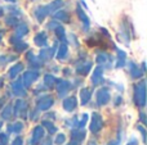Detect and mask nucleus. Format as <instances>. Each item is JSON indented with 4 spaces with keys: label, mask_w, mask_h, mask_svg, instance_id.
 Returning <instances> with one entry per match:
<instances>
[{
    "label": "nucleus",
    "mask_w": 147,
    "mask_h": 145,
    "mask_svg": "<svg viewBox=\"0 0 147 145\" xmlns=\"http://www.w3.org/2000/svg\"><path fill=\"white\" fill-rule=\"evenodd\" d=\"M141 71H142V73H145V72H146V63H145V62H142V66H141Z\"/></svg>",
    "instance_id": "obj_51"
},
{
    "label": "nucleus",
    "mask_w": 147,
    "mask_h": 145,
    "mask_svg": "<svg viewBox=\"0 0 147 145\" xmlns=\"http://www.w3.org/2000/svg\"><path fill=\"white\" fill-rule=\"evenodd\" d=\"M54 35H56L57 40L61 41L62 44H67V36H66V31H65V27L62 25H59L58 27L54 30Z\"/></svg>",
    "instance_id": "obj_32"
},
{
    "label": "nucleus",
    "mask_w": 147,
    "mask_h": 145,
    "mask_svg": "<svg viewBox=\"0 0 147 145\" xmlns=\"http://www.w3.org/2000/svg\"><path fill=\"white\" fill-rule=\"evenodd\" d=\"M41 141H43V144L41 145H53V141H52L51 138H44Z\"/></svg>",
    "instance_id": "obj_47"
},
{
    "label": "nucleus",
    "mask_w": 147,
    "mask_h": 145,
    "mask_svg": "<svg viewBox=\"0 0 147 145\" xmlns=\"http://www.w3.org/2000/svg\"><path fill=\"white\" fill-rule=\"evenodd\" d=\"M78 107V99L76 96H67V98H63V102H62V108H63L66 112L71 113L76 109Z\"/></svg>",
    "instance_id": "obj_16"
},
{
    "label": "nucleus",
    "mask_w": 147,
    "mask_h": 145,
    "mask_svg": "<svg viewBox=\"0 0 147 145\" xmlns=\"http://www.w3.org/2000/svg\"><path fill=\"white\" fill-rule=\"evenodd\" d=\"M133 96H134V104L138 108H145L146 107V81L141 80L140 82L133 86Z\"/></svg>",
    "instance_id": "obj_1"
},
{
    "label": "nucleus",
    "mask_w": 147,
    "mask_h": 145,
    "mask_svg": "<svg viewBox=\"0 0 147 145\" xmlns=\"http://www.w3.org/2000/svg\"><path fill=\"white\" fill-rule=\"evenodd\" d=\"M53 104H54L53 96L49 94H45V95L43 94L36 100V109H38L39 112H47V110H49L53 107Z\"/></svg>",
    "instance_id": "obj_3"
},
{
    "label": "nucleus",
    "mask_w": 147,
    "mask_h": 145,
    "mask_svg": "<svg viewBox=\"0 0 147 145\" xmlns=\"http://www.w3.org/2000/svg\"><path fill=\"white\" fill-rule=\"evenodd\" d=\"M3 14H4V9H3V7H0V17H3Z\"/></svg>",
    "instance_id": "obj_53"
},
{
    "label": "nucleus",
    "mask_w": 147,
    "mask_h": 145,
    "mask_svg": "<svg viewBox=\"0 0 147 145\" xmlns=\"http://www.w3.org/2000/svg\"><path fill=\"white\" fill-rule=\"evenodd\" d=\"M38 78H39V72L34 71V69H30V71L23 72V74L21 76L20 81H21V84L23 85V87L27 90L28 87H31V85H32Z\"/></svg>",
    "instance_id": "obj_6"
},
{
    "label": "nucleus",
    "mask_w": 147,
    "mask_h": 145,
    "mask_svg": "<svg viewBox=\"0 0 147 145\" xmlns=\"http://www.w3.org/2000/svg\"><path fill=\"white\" fill-rule=\"evenodd\" d=\"M13 49H14L17 53H23V51H26L28 49V44L23 43L22 40H20L18 43H16L14 45H13Z\"/></svg>",
    "instance_id": "obj_34"
},
{
    "label": "nucleus",
    "mask_w": 147,
    "mask_h": 145,
    "mask_svg": "<svg viewBox=\"0 0 147 145\" xmlns=\"http://www.w3.org/2000/svg\"><path fill=\"white\" fill-rule=\"evenodd\" d=\"M119 144H120V141H119V140H111L107 145H119Z\"/></svg>",
    "instance_id": "obj_50"
},
{
    "label": "nucleus",
    "mask_w": 147,
    "mask_h": 145,
    "mask_svg": "<svg viewBox=\"0 0 147 145\" xmlns=\"http://www.w3.org/2000/svg\"><path fill=\"white\" fill-rule=\"evenodd\" d=\"M4 22H5V25H7V26H10V27H16V26L20 23V21H18V18L14 17V15H8V17H5Z\"/></svg>",
    "instance_id": "obj_36"
},
{
    "label": "nucleus",
    "mask_w": 147,
    "mask_h": 145,
    "mask_svg": "<svg viewBox=\"0 0 147 145\" xmlns=\"http://www.w3.org/2000/svg\"><path fill=\"white\" fill-rule=\"evenodd\" d=\"M56 89H57V92H58V96L63 99L72 89V84L67 80H57L56 82Z\"/></svg>",
    "instance_id": "obj_8"
},
{
    "label": "nucleus",
    "mask_w": 147,
    "mask_h": 145,
    "mask_svg": "<svg viewBox=\"0 0 147 145\" xmlns=\"http://www.w3.org/2000/svg\"><path fill=\"white\" fill-rule=\"evenodd\" d=\"M101 31H102V33H103V36H107V37H110V33H109V31H107L106 28L101 27Z\"/></svg>",
    "instance_id": "obj_49"
},
{
    "label": "nucleus",
    "mask_w": 147,
    "mask_h": 145,
    "mask_svg": "<svg viewBox=\"0 0 147 145\" xmlns=\"http://www.w3.org/2000/svg\"><path fill=\"white\" fill-rule=\"evenodd\" d=\"M96 63L99 67H102L103 69L110 68L112 63V57L109 53H106V51H98V54L96 57Z\"/></svg>",
    "instance_id": "obj_9"
},
{
    "label": "nucleus",
    "mask_w": 147,
    "mask_h": 145,
    "mask_svg": "<svg viewBox=\"0 0 147 145\" xmlns=\"http://www.w3.org/2000/svg\"><path fill=\"white\" fill-rule=\"evenodd\" d=\"M137 130L141 132V136H142V141H143V144L146 143V128L143 127L142 125H137Z\"/></svg>",
    "instance_id": "obj_40"
},
{
    "label": "nucleus",
    "mask_w": 147,
    "mask_h": 145,
    "mask_svg": "<svg viewBox=\"0 0 147 145\" xmlns=\"http://www.w3.org/2000/svg\"><path fill=\"white\" fill-rule=\"evenodd\" d=\"M103 71H105V69L102 68V67H99V66H97L96 68H94L93 73H92V77H90L93 86H101V85L105 84Z\"/></svg>",
    "instance_id": "obj_11"
},
{
    "label": "nucleus",
    "mask_w": 147,
    "mask_h": 145,
    "mask_svg": "<svg viewBox=\"0 0 147 145\" xmlns=\"http://www.w3.org/2000/svg\"><path fill=\"white\" fill-rule=\"evenodd\" d=\"M138 144H140V143H138L137 139H136V138H130L129 141H128V143L125 144V145H138Z\"/></svg>",
    "instance_id": "obj_48"
},
{
    "label": "nucleus",
    "mask_w": 147,
    "mask_h": 145,
    "mask_svg": "<svg viewBox=\"0 0 147 145\" xmlns=\"http://www.w3.org/2000/svg\"><path fill=\"white\" fill-rule=\"evenodd\" d=\"M92 67H93V63L89 61H78L76 62V67H75V72L79 74V76H86V74L90 72Z\"/></svg>",
    "instance_id": "obj_10"
},
{
    "label": "nucleus",
    "mask_w": 147,
    "mask_h": 145,
    "mask_svg": "<svg viewBox=\"0 0 147 145\" xmlns=\"http://www.w3.org/2000/svg\"><path fill=\"white\" fill-rule=\"evenodd\" d=\"M86 132L85 130H80V128H74L71 130V140L76 141L79 144H83V141L85 140Z\"/></svg>",
    "instance_id": "obj_23"
},
{
    "label": "nucleus",
    "mask_w": 147,
    "mask_h": 145,
    "mask_svg": "<svg viewBox=\"0 0 147 145\" xmlns=\"http://www.w3.org/2000/svg\"><path fill=\"white\" fill-rule=\"evenodd\" d=\"M128 26L129 25H128L125 21H123V22L120 23V30H119V32H117V37H119V40L121 41V43L129 45L130 36H129V31H128Z\"/></svg>",
    "instance_id": "obj_15"
},
{
    "label": "nucleus",
    "mask_w": 147,
    "mask_h": 145,
    "mask_svg": "<svg viewBox=\"0 0 147 145\" xmlns=\"http://www.w3.org/2000/svg\"><path fill=\"white\" fill-rule=\"evenodd\" d=\"M41 127H43L44 130H47V132H48L49 135H54V134L58 132L57 126L54 125L52 121H48V120H43V122H41Z\"/></svg>",
    "instance_id": "obj_29"
},
{
    "label": "nucleus",
    "mask_w": 147,
    "mask_h": 145,
    "mask_svg": "<svg viewBox=\"0 0 147 145\" xmlns=\"http://www.w3.org/2000/svg\"><path fill=\"white\" fill-rule=\"evenodd\" d=\"M26 59H27V62H28V64H30L31 68H34V71H38V69L41 68V66H43V63L39 61V58L34 54V51H31V50L27 51V54H26Z\"/></svg>",
    "instance_id": "obj_18"
},
{
    "label": "nucleus",
    "mask_w": 147,
    "mask_h": 145,
    "mask_svg": "<svg viewBox=\"0 0 147 145\" xmlns=\"http://www.w3.org/2000/svg\"><path fill=\"white\" fill-rule=\"evenodd\" d=\"M45 135V130H44L41 126H35L31 132V145H38L39 143H41V140L44 139Z\"/></svg>",
    "instance_id": "obj_13"
},
{
    "label": "nucleus",
    "mask_w": 147,
    "mask_h": 145,
    "mask_svg": "<svg viewBox=\"0 0 147 145\" xmlns=\"http://www.w3.org/2000/svg\"><path fill=\"white\" fill-rule=\"evenodd\" d=\"M140 121H141V123H142V126H145L146 123H147L146 113H145V112H141V113H140Z\"/></svg>",
    "instance_id": "obj_45"
},
{
    "label": "nucleus",
    "mask_w": 147,
    "mask_h": 145,
    "mask_svg": "<svg viewBox=\"0 0 147 145\" xmlns=\"http://www.w3.org/2000/svg\"><path fill=\"white\" fill-rule=\"evenodd\" d=\"M115 50H116V63H115V68H123V67L127 66V53L121 49L116 48L115 46Z\"/></svg>",
    "instance_id": "obj_20"
},
{
    "label": "nucleus",
    "mask_w": 147,
    "mask_h": 145,
    "mask_svg": "<svg viewBox=\"0 0 147 145\" xmlns=\"http://www.w3.org/2000/svg\"><path fill=\"white\" fill-rule=\"evenodd\" d=\"M34 43H35L36 46H39V48H47L48 46V35H47L44 31H41V32H39L38 35H35V37H34Z\"/></svg>",
    "instance_id": "obj_22"
},
{
    "label": "nucleus",
    "mask_w": 147,
    "mask_h": 145,
    "mask_svg": "<svg viewBox=\"0 0 147 145\" xmlns=\"http://www.w3.org/2000/svg\"><path fill=\"white\" fill-rule=\"evenodd\" d=\"M22 71H23V63H20V62H18V63L13 64V66L9 68V71H8V77H9L10 80H14V78H17V76Z\"/></svg>",
    "instance_id": "obj_24"
},
{
    "label": "nucleus",
    "mask_w": 147,
    "mask_h": 145,
    "mask_svg": "<svg viewBox=\"0 0 147 145\" xmlns=\"http://www.w3.org/2000/svg\"><path fill=\"white\" fill-rule=\"evenodd\" d=\"M110 100H111V92H110V90L106 86L99 87L96 92L97 105L98 107H105V105H107L110 103Z\"/></svg>",
    "instance_id": "obj_5"
},
{
    "label": "nucleus",
    "mask_w": 147,
    "mask_h": 145,
    "mask_svg": "<svg viewBox=\"0 0 147 145\" xmlns=\"http://www.w3.org/2000/svg\"><path fill=\"white\" fill-rule=\"evenodd\" d=\"M49 15V12H48V8L47 5H39L35 10H34V17L38 19L39 23H43L44 19Z\"/></svg>",
    "instance_id": "obj_19"
},
{
    "label": "nucleus",
    "mask_w": 147,
    "mask_h": 145,
    "mask_svg": "<svg viewBox=\"0 0 147 145\" xmlns=\"http://www.w3.org/2000/svg\"><path fill=\"white\" fill-rule=\"evenodd\" d=\"M127 64H128V69H129V73H130L132 78H134V80L142 78L145 73H142V71H141V68L138 67V64H136L134 62H132V61L127 62Z\"/></svg>",
    "instance_id": "obj_17"
},
{
    "label": "nucleus",
    "mask_w": 147,
    "mask_h": 145,
    "mask_svg": "<svg viewBox=\"0 0 147 145\" xmlns=\"http://www.w3.org/2000/svg\"><path fill=\"white\" fill-rule=\"evenodd\" d=\"M39 118V110H31L30 112V120L31 121H36Z\"/></svg>",
    "instance_id": "obj_42"
},
{
    "label": "nucleus",
    "mask_w": 147,
    "mask_h": 145,
    "mask_svg": "<svg viewBox=\"0 0 147 145\" xmlns=\"http://www.w3.org/2000/svg\"><path fill=\"white\" fill-rule=\"evenodd\" d=\"M105 126V121L102 118V116L99 114L98 112H94L90 117V123H89V130H90L92 134H98L101 132V130Z\"/></svg>",
    "instance_id": "obj_4"
},
{
    "label": "nucleus",
    "mask_w": 147,
    "mask_h": 145,
    "mask_svg": "<svg viewBox=\"0 0 147 145\" xmlns=\"http://www.w3.org/2000/svg\"><path fill=\"white\" fill-rule=\"evenodd\" d=\"M121 103H123L121 95H116V96H115V99H114V105H115V107H119Z\"/></svg>",
    "instance_id": "obj_44"
},
{
    "label": "nucleus",
    "mask_w": 147,
    "mask_h": 145,
    "mask_svg": "<svg viewBox=\"0 0 147 145\" xmlns=\"http://www.w3.org/2000/svg\"><path fill=\"white\" fill-rule=\"evenodd\" d=\"M0 144L1 145L9 144V135L7 132H0Z\"/></svg>",
    "instance_id": "obj_39"
},
{
    "label": "nucleus",
    "mask_w": 147,
    "mask_h": 145,
    "mask_svg": "<svg viewBox=\"0 0 147 145\" xmlns=\"http://www.w3.org/2000/svg\"><path fill=\"white\" fill-rule=\"evenodd\" d=\"M88 145H97V141H94V140H89V141H88Z\"/></svg>",
    "instance_id": "obj_52"
},
{
    "label": "nucleus",
    "mask_w": 147,
    "mask_h": 145,
    "mask_svg": "<svg viewBox=\"0 0 147 145\" xmlns=\"http://www.w3.org/2000/svg\"><path fill=\"white\" fill-rule=\"evenodd\" d=\"M0 145H1V144H0Z\"/></svg>",
    "instance_id": "obj_57"
},
{
    "label": "nucleus",
    "mask_w": 147,
    "mask_h": 145,
    "mask_svg": "<svg viewBox=\"0 0 147 145\" xmlns=\"http://www.w3.org/2000/svg\"><path fill=\"white\" fill-rule=\"evenodd\" d=\"M56 58L59 62H65L69 58V44H61L59 48H57Z\"/></svg>",
    "instance_id": "obj_21"
},
{
    "label": "nucleus",
    "mask_w": 147,
    "mask_h": 145,
    "mask_svg": "<svg viewBox=\"0 0 147 145\" xmlns=\"http://www.w3.org/2000/svg\"><path fill=\"white\" fill-rule=\"evenodd\" d=\"M23 122H21V121H17V122H13L10 123V125H8V135L9 134H21L23 131Z\"/></svg>",
    "instance_id": "obj_28"
},
{
    "label": "nucleus",
    "mask_w": 147,
    "mask_h": 145,
    "mask_svg": "<svg viewBox=\"0 0 147 145\" xmlns=\"http://www.w3.org/2000/svg\"><path fill=\"white\" fill-rule=\"evenodd\" d=\"M1 39H3V35H1V32H0V44H1Z\"/></svg>",
    "instance_id": "obj_55"
},
{
    "label": "nucleus",
    "mask_w": 147,
    "mask_h": 145,
    "mask_svg": "<svg viewBox=\"0 0 147 145\" xmlns=\"http://www.w3.org/2000/svg\"><path fill=\"white\" fill-rule=\"evenodd\" d=\"M92 92L93 91L89 87H81V90H80V104L81 105H86L90 102Z\"/></svg>",
    "instance_id": "obj_25"
},
{
    "label": "nucleus",
    "mask_w": 147,
    "mask_h": 145,
    "mask_svg": "<svg viewBox=\"0 0 147 145\" xmlns=\"http://www.w3.org/2000/svg\"><path fill=\"white\" fill-rule=\"evenodd\" d=\"M89 121V114L88 113H83L80 117V120L78 121V128H80V130H84V127H85V125L88 123Z\"/></svg>",
    "instance_id": "obj_35"
},
{
    "label": "nucleus",
    "mask_w": 147,
    "mask_h": 145,
    "mask_svg": "<svg viewBox=\"0 0 147 145\" xmlns=\"http://www.w3.org/2000/svg\"><path fill=\"white\" fill-rule=\"evenodd\" d=\"M76 14H78V18L81 21V23H83L84 31H89V27H90V19H89V17L85 14V10L81 8L80 4H76Z\"/></svg>",
    "instance_id": "obj_14"
},
{
    "label": "nucleus",
    "mask_w": 147,
    "mask_h": 145,
    "mask_svg": "<svg viewBox=\"0 0 147 145\" xmlns=\"http://www.w3.org/2000/svg\"><path fill=\"white\" fill-rule=\"evenodd\" d=\"M0 117L3 121H9L13 117V104H7L0 112Z\"/></svg>",
    "instance_id": "obj_31"
},
{
    "label": "nucleus",
    "mask_w": 147,
    "mask_h": 145,
    "mask_svg": "<svg viewBox=\"0 0 147 145\" xmlns=\"http://www.w3.org/2000/svg\"><path fill=\"white\" fill-rule=\"evenodd\" d=\"M57 77L54 74L51 73H47L44 74V78H43V85L47 87V89H52V87L56 86V82H57Z\"/></svg>",
    "instance_id": "obj_30"
},
{
    "label": "nucleus",
    "mask_w": 147,
    "mask_h": 145,
    "mask_svg": "<svg viewBox=\"0 0 147 145\" xmlns=\"http://www.w3.org/2000/svg\"><path fill=\"white\" fill-rule=\"evenodd\" d=\"M66 143V135L65 134H61V132H57L56 138H54V143L56 145H63Z\"/></svg>",
    "instance_id": "obj_38"
},
{
    "label": "nucleus",
    "mask_w": 147,
    "mask_h": 145,
    "mask_svg": "<svg viewBox=\"0 0 147 145\" xmlns=\"http://www.w3.org/2000/svg\"><path fill=\"white\" fill-rule=\"evenodd\" d=\"M4 1H8V3H12V4H13V3H16V1H17V0H4Z\"/></svg>",
    "instance_id": "obj_54"
},
{
    "label": "nucleus",
    "mask_w": 147,
    "mask_h": 145,
    "mask_svg": "<svg viewBox=\"0 0 147 145\" xmlns=\"http://www.w3.org/2000/svg\"><path fill=\"white\" fill-rule=\"evenodd\" d=\"M58 26H59V22H57V21L53 19V21H51V22L47 25V27H48L49 30H53V31H54L57 27H58Z\"/></svg>",
    "instance_id": "obj_41"
},
{
    "label": "nucleus",
    "mask_w": 147,
    "mask_h": 145,
    "mask_svg": "<svg viewBox=\"0 0 147 145\" xmlns=\"http://www.w3.org/2000/svg\"><path fill=\"white\" fill-rule=\"evenodd\" d=\"M28 33V26H27V23H25V22H21V23H18L17 26H16V37H18L21 40V39L23 37V36H26Z\"/></svg>",
    "instance_id": "obj_27"
},
{
    "label": "nucleus",
    "mask_w": 147,
    "mask_h": 145,
    "mask_svg": "<svg viewBox=\"0 0 147 145\" xmlns=\"http://www.w3.org/2000/svg\"><path fill=\"white\" fill-rule=\"evenodd\" d=\"M53 18L57 22H63V23H69L70 22V13L67 10H57L56 13H53Z\"/></svg>",
    "instance_id": "obj_26"
},
{
    "label": "nucleus",
    "mask_w": 147,
    "mask_h": 145,
    "mask_svg": "<svg viewBox=\"0 0 147 145\" xmlns=\"http://www.w3.org/2000/svg\"><path fill=\"white\" fill-rule=\"evenodd\" d=\"M10 89H12V94L14 95V96H18L20 99H22V98H25L26 95H27V90L23 87V85L21 84L20 80L13 81L12 84H10Z\"/></svg>",
    "instance_id": "obj_12"
},
{
    "label": "nucleus",
    "mask_w": 147,
    "mask_h": 145,
    "mask_svg": "<svg viewBox=\"0 0 147 145\" xmlns=\"http://www.w3.org/2000/svg\"><path fill=\"white\" fill-rule=\"evenodd\" d=\"M62 5H63V0H53L52 3H49V4L47 5L49 14H53L57 10H59L62 8Z\"/></svg>",
    "instance_id": "obj_33"
},
{
    "label": "nucleus",
    "mask_w": 147,
    "mask_h": 145,
    "mask_svg": "<svg viewBox=\"0 0 147 145\" xmlns=\"http://www.w3.org/2000/svg\"><path fill=\"white\" fill-rule=\"evenodd\" d=\"M28 114V104L26 100L23 99H17L13 104V116L20 118H27Z\"/></svg>",
    "instance_id": "obj_2"
},
{
    "label": "nucleus",
    "mask_w": 147,
    "mask_h": 145,
    "mask_svg": "<svg viewBox=\"0 0 147 145\" xmlns=\"http://www.w3.org/2000/svg\"><path fill=\"white\" fill-rule=\"evenodd\" d=\"M10 145H23V139L21 138V136H17V138L10 143Z\"/></svg>",
    "instance_id": "obj_43"
},
{
    "label": "nucleus",
    "mask_w": 147,
    "mask_h": 145,
    "mask_svg": "<svg viewBox=\"0 0 147 145\" xmlns=\"http://www.w3.org/2000/svg\"><path fill=\"white\" fill-rule=\"evenodd\" d=\"M78 121H79V118L76 117V116H74V117L67 118V120L65 121V125H66L67 127H70L71 130H74V128H78Z\"/></svg>",
    "instance_id": "obj_37"
},
{
    "label": "nucleus",
    "mask_w": 147,
    "mask_h": 145,
    "mask_svg": "<svg viewBox=\"0 0 147 145\" xmlns=\"http://www.w3.org/2000/svg\"><path fill=\"white\" fill-rule=\"evenodd\" d=\"M58 44H54L52 48H43L40 50V53H39V61L41 62V63H45V62H48V61H51V59H53V57L56 55V51H57V48H58Z\"/></svg>",
    "instance_id": "obj_7"
},
{
    "label": "nucleus",
    "mask_w": 147,
    "mask_h": 145,
    "mask_svg": "<svg viewBox=\"0 0 147 145\" xmlns=\"http://www.w3.org/2000/svg\"><path fill=\"white\" fill-rule=\"evenodd\" d=\"M44 117L49 118V120H56V113H54V112H48V113H45V116H44Z\"/></svg>",
    "instance_id": "obj_46"
},
{
    "label": "nucleus",
    "mask_w": 147,
    "mask_h": 145,
    "mask_svg": "<svg viewBox=\"0 0 147 145\" xmlns=\"http://www.w3.org/2000/svg\"><path fill=\"white\" fill-rule=\"evenodd\" d=\"M1 126H3V122H0V130H1ZM1 132V131H0Z\"/></svg>",
    "instance_id": "obj_56"
}]
</instances>
